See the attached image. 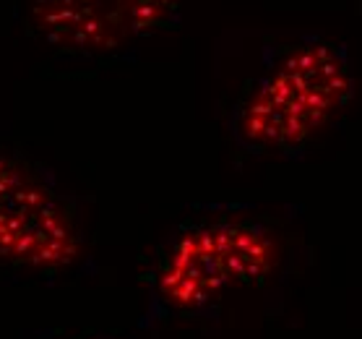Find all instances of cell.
Wrapping results in <instances>:
<instances>
[{
    "label": "cell",
    "mask_w": 362,
    "mask_h": 339,
    "mask_svg": "<svg viewBox=\"0 0 362 339\" xmlns=\"http://www.w3.org/2000/svg\"><path fill=\"white\" fill-rule=\"evenodd\" d=\"M352 97L341 52L313 42L279 60L250 91L240 113V136L264 149H287L318 133Z\"/></svg>",
    "instance_id": "cell-1"
},
{
    "label": "cell",
    "mask_w": 362,
    "mask_h": 339,
    "mask_svg": "<svg viewBox=\"0 0 362 339\" xmlns=\"http://www.w3.org/2000/svg\"><path fill=\"white\" fill-rule=\"evenodd\" d=\"M276 243L253 224L219 222L185 232L159 266L157 289L175 308H201L227 289L264 280Z\"/></svg>",
    "instance_id": "cell-2"
},
{
    "label": "cell",
    "mask_w": 362,
    "mask_h": 339,
    "mask_svg": "<svg viewBox=\"0 0 362 339\" xmlns=\"http://www.w3.org/2000/svg\"><path fill=\"white\" fill-rule=\"evenodd\" d=\"M78 256V235L52 193L0 157V258L32 269H60Z\"/></svg>",
    "instance_id": "cell-3"
},
{
    "label": "cell",
    "mask_w": 362,
    "mask_h": 339,
    "mask_svg": "<svg viewBox=\"0 0 362 339\" xmlns=\"http://www.w3.org/2000/svg\"><path fill=\"white\" fill-rule=\"evenodd\" d=\"M180 0H34V26L63 50L105 52L165 24Z\"/></svg>",
    "instance_id": "cell-4"
}]
</instances>
